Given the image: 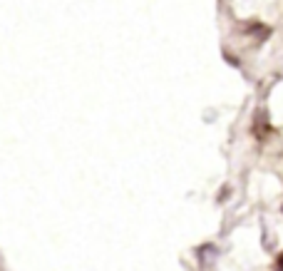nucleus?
Here are the masks:
<instances>
[{
    "mask_svg": "<svg viewBox=\"0 0 283 271\" xmlns=\"http://www.w3.org/2000/svg\"><path fill=\"white\" fill-rule=\"evenodd\" d=\"M276 271H281V269H276Z\"/></svg>",
    "mask_w": 283,
    "mask_h": 271,
    "instance_id": "obj_1",
    "label": "nucleus"
}]
</instances>
